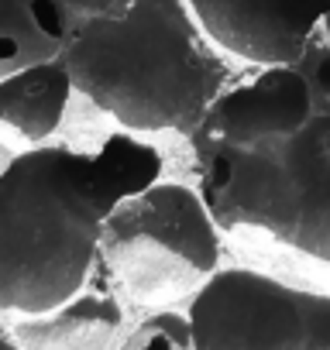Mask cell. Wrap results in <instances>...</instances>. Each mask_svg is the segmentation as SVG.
I'll use <instances>...</instances> for the list:
<instances>
[{"label":"cell","instance_id":"cell-10","mask_svg":"<svg viewBox=\"0 0 330 350\" xmlns=\"http://www.w3.org/2000/svg\"><path fill=\"white\" fill-rule=\"evenodd\" d=\"M73 90L76 83L62 59L0 76V120L28 141H45L59 131Z\"/></svg>","mask_w":330,"mask_h":350},{"label":"cell","instance_id":"cell-4","mask_svg":"<svg viewBox=\"0 0 330 350\" xmlns=\"http://www.w3.org/2000/svg\"><path fill=\"white\" fill-rule=\"evenodd\" d=\"M100 258L114 285L141 306L193 299L220 271L217 220L200 189L155 183L114 210Z\"/></svg>","mask_w":330,"mask_h":350},{"label":"cell","instance_id":"cell-9","mask_svg":"<svg viewBox=\"0 0 330 350\" xmlns=\"http://www.w3.org/2000/svg\"><path fill=\"white\" fill-rule=\"evenodd\" d=\"M83 18L73 0H0V76L62 59Z\"/></svg>","mask_w":330,"mask_h":350},{"label":"cell","instance_id":"cell-14","mask_svg":"<svg viewBox=\"0 0 330 350\" xmlns=\"http://www.w3.org/2000/svg\"><path fill=\"white\" fill-rule=\"evenodd\" d=\"M0 350H21V347H18V340H14L11 333H4V340H0Z\"/></svg>","mask_w":330,"mask_h":350},{"label":"cell","instance_id":"cell-6","mask_svg":"<svg viewBox=\"0 0 330 350\" xmlns=\"http://www.w3.org/2000/svg\"><path fill=\"white\" fill-rule=\"evenodd\" d=\"M316 113L313 90L299 66H265L251 83L224 90L190 134L196 165L220 144L251 148L296 134Z\"/></svg>","mask_w":330,"mask_h":350},{"label":"cell","instance_id":"cell-1","mask_svg":"<svg viewBox=\"0 0 330 350\" xmlns=\"http://www.w3.org/2000/svg\"><path fill=\"white\" fill-rule=\"evenodd\" d=\"M162 183V151L127 131L97 151L42 144L0 175V309L38 316L76 299L120 203Z\"/></svg>","mask_w":330,"mask_h":350},{"label":"cell","instance_id":"cell-7","mask_svg":"<svg viewBox=\"0 0 330 350\" xmlns=\"http://www.w3.org/2000/svg\"><path fill=\"white\" fill-rule=\"evenodd\" d=\"M210 42L244 62L296 66L323 28L327 0H190Z\"/></svg>","mask_w":330,"mask_h":350},{"label":"cell","instance_id":"cell-2","mask_svg":"<svg viewBox=\"0 0 330 350\" xmlns=\"http://www.w3.org/2000/svg\"><path fill=\"white\" fill-rule=\"evenodd\" d=\"M62 62L76 90L127 131L186 137L227 79L190 0H134L120 14L83 18Z\"/></svg>","mask_w":330,"mask_h":350},{"label":"cell","instance_id":"cell-11","mask_svg":"<svg viewBox=\"0 0 330 350\" xmlns=\"http://www.w3.org/2000/svg\"><path fill=\"white\" fill-rule=\"evenodd\" d=\"M120 350H196L190 312L158 309L148 319H141Z\"/></svg>","mask_w":330,"mask_h":350},{"label":"cell","instance_id":"cell-12","mask_svg":"<svg viewBox=\"0 0 330 350\" xmlns=\"http://www.w3.org/2000/svg\"><path fill=\"white\" fill-rule=\"evenodd\" d=\"M296 66H299V72L306 76V83L313 90L316 113H330V38L327 35L313 38Z\"/></svg>","mask_w":330,"mask_h":350},{"label":"cell","instance_id":"cell-13","mask_svg":"<svg viewBox=\"0 0 330 350\" xmlns=\"http://www.w3.org/2000/svg\"><path fill=\"white\" fill-rule=\"evenodd\" d=\"M79 8V14L86 18H103V14H120L124 8H131L134 0H73Z\"/></svg>","mask_w":330,"mask_h":350},{"label":"cell","instance_id":"cell-8","mask_svg":"<svg viewBox=\"0 0 330 350\" xmlns=\"http://www.w3.org/2000/svg\"><path fill=\"white\" fill-rule=\"evenodd\" d=\"M120 329L124 309L117 295L90 288L49 312L18 316L8 326L21 350H117Z\"/></svg>","mask_w":330,"mask_h":350},{"label":"cell","instance_id":"cell-15","mask_svg":"<svg viewBox=\"0 0 330 350\" xmlns=\"http://www.w3.org/2000/svg\"><path fill=\"white\" fill-rule=\"evenodd\" d=\"M327 38H330V0H327V11H323V28H320Z\"/></svg>","mask_w":330,"mask_h":350},{"label":"cell","instance_id":"cell-5","mask_svg":"<svg viewBox=\"0 0 330 350\" xmlns=\"http://www.w3.org/2000/svg\"><path fill=\"white\" fill-rule=\"evenodd\" d=\"M186 312L196 350H330V292L255 268H220Z\"/></svg>","mask_w":330,"mask_h":350},{"label":"cell","instance_id":"cell-3","mask_svg":"<svg viewBox=\"0 0 330 350\" xmlns=\"http://www.w3.org/2000/svg\"><path fill=\"white\" fill-rule=\"evenodd\" d=\"M200 193L220 230H262L330 268V113L282 141L214 148Z\"/></svg>","mask_w":330,"mask_h":350}]
</instances>
